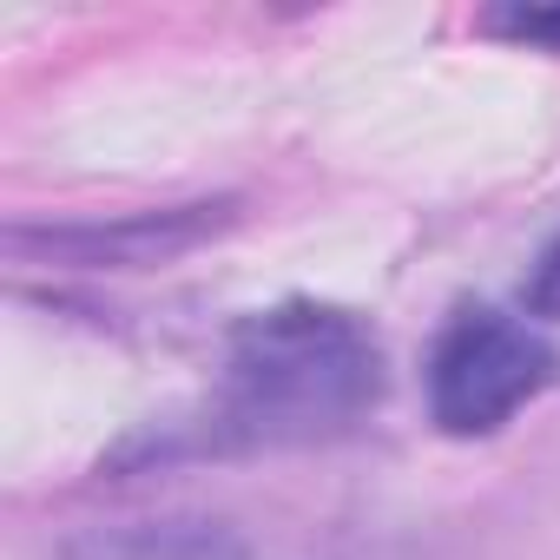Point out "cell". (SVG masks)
<instances>
[{
  "mask_svg": "<svg viewBox=\"0 0 560 560\" xmlns=\"http://www.w3.org/2000/svg\"><path fill=\"white\" fill-rule=\"evenodd\" d=\"M383 402V343L330 304H277L231 330L211 448H304L350 435Z\"/></svg>",
  "mask_w": 560,
  "mask_h": 560,
  "instance_id": "1",
  "label": "cell"
},
{
  "mask_svg": "<svg viewBox=\"0 0 560 560\" xmlns=\"http://www.w3.org/2000/svg\"><path fill=\"white\" fill-rule=\"evenodd\" d=\"M560 383V350L508 311L468 304L442 324L429 350V416L442 435H494L534 396Z\"/></svg>",
  "mask_w": 560,
  "mask_h": 560,
  "instance_id": "2",
  "label": "cell"
},
{
  "mask_svg": "<svg viewBox=\"0 0 560 560\" xmlns=\"http://www.w3.org/2000/svg\"><path fill=\"white\" fill-rule=\"evenodd\" d=\"M237 205L231 198H205V205H165V211H126L106 224H47L8 231L14 257H40V264H67V270H145V264H172L185 250H198L205 237L231 231Z\"/></svg>",
  "mask_w": 560,
  "mask_h": 560,
  "instance_id": "3",
  "label": "cell"
},
{
  "mask_svg": "<svg viewBox=\"0 0 560 560\" xmlns=\"http://www.w3.org/2000/svg\"><path fill=\"white\" fill-rule=\"evenodd\" d=\"M60 560H250L244 534L211 514H165V521H126L93 527L60 547Z\"/></svg>",
  "mask_w": 560,
  "mask_h": 560,
  "instance_id": "4",
  "label": "cell"
},
{
  "mask_svg": "<svg viewBox=\"0 0 560 560\" xmlns=\"http://www.w3.org/2000/svg\"><path fill=\"white\" fill-rule=\"evenodd\" d=\"M481 34L534 47V54H560V0H508V8H488Z\"/></svg>",
  "mask_w": 560,
  "mask_h": 560,
  "instance_id": "5",
  "label": "cell"
},
{
  "mask_svg": "<svg viewBox=\"0 0 560 560\" xmlns=\"http://www.w3.org/2000/svg\"><path fill=\"white\" fill-rule=\"evenodd\" d=\"M521 304H527V317H553V324H560V231H553V237L540 244V257L527 264Z\"/></svg>",
  "mask_w": 560,
  "mask_h": 560,
  "instance_id": "6",
  "label": "cell"
}]
</instances>
